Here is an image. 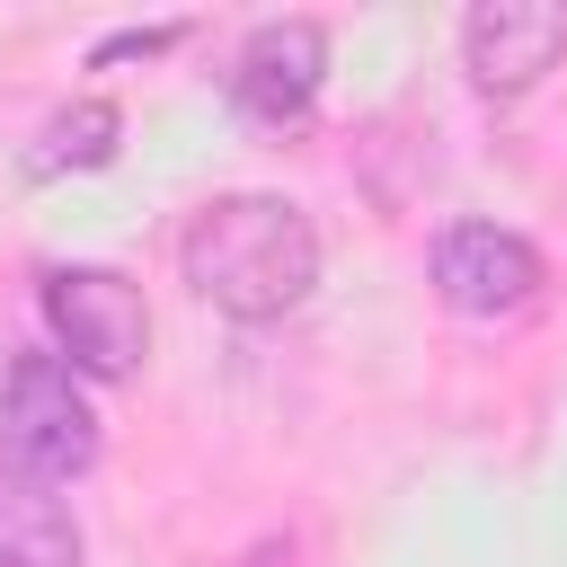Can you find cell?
<instances>
[{"instance_id":"8","label":"cell","mask_w":567,"mask_h":567,"mask_svg":"<svg viewBox=\"0 0 567 567\" xmlns=\"http://www.w3.org/2000/svg\"><path fill=\"white\" fill-rule=\"evenodd\" d=\"M115 142H124V115L106 106V97H71L53 124H44V142L27 151V168L35 177H71V168H106L115 159Z\"/></svg>"},{"instance_id":"2","label":"cell","mask_w":567,"mask_h":567,"mask_svg":"<svg viewBox=\"0 0 567 567\" xmlns=\"http://www.w3.org/2000/svg\"><path fill=\"white\" fill-rule=\"evenodd\" d=\"M44 328L80 381H133L151 354V301L115 266H44Z\"/></svg>"},{"instance_id":"5","label":"cell","mask_w":567,"mask_h":567,"mask_svg":"<svg viewBox=\"0 0 567 567\" xmlns=\"http://www.w3.org/2000/svg\"><path fill=\"white\" fill-rule=\"evenodd\" d=\"M319 89H328V27H319V18H266V27L230 53V106H239L257 133L310 124Z\"/></svg>"},{"instance_id":"4","label":"cell","mask_w":567,"mask_h":567,"mask_svg":"<svg viewBox=\"0 0 567 567\" xmlns=\"http://www.w3.org/2000/svg\"><path fill=\"white\" fill-rule=\"evenodd\" d=\"M434 292H443V310H461V319H478V328H505V319L540 310L549 266H540V248H532L523 230H505V221H452V230L434 239Z\"/></svg>"},{"instance_id":"1","label":"cell","mask_w":567,"mask_h":567,"mask_svg":"<svg viewBox=\"0 0 567 567\" xmlns=\"http://www.w3.org/2000/svg\"><path fill=\"white\" fill-rule=\"evenodd\" d=\"M177 275L195 301H213L221 319H284L310 301L319 284V230L301 204L284 195H213L186 239H177Z\"/></svg>"},{"instance_id":"3","label":"cell","mask_w":567,"mask_h":567,"mask_svg":"<svg viewBox=\"0 0 567 567\" xmlns=\"http://www.w3.org/2000/svg\"><path fill=\"white\" fill-rule=\"evenodd\" d=\"M0 452L27 478H80L97 470V408L62 354H18L0 381Z\"/></svg>"},{"instance_id":"6","label":"cell","mask_w":567,"mask_h":567,"mask_svg":"<svg viewBox=\"0 0 567 567\" xmlns=\"http://www.w3.org/2000/svg\"><path fill=\"white\" fill-rule=\"evenodd\" d=\"M567 62V0H478L461 18V71L478 97H523Z\"/></svg>"},{"instance_id":"9","label":"cell","mask_w":567,"mask_h":567,"mask_svg":"<svg viewBox=\"0 0 567 567\" xmlns=\"http://www.w3.org/2000/svg\"><path fill=\"white\" fill-rule=\"evenodd\" d=\"M177 35H186V27H124V35H97L89 62H97V71H106V62H151V53H168Z\"/></svg>"},{"instance_id":"7","label":"cell","mask_w":567,"mask_h":567,"mask_svg":"<svg viewBox=\"0 0 567 567\" xmlns=\"http://www.w3.org/2000/svg\"><path fill=\"white\" fill-rule=\"evenodd\" d=\"M80 523L53 478L0 470V567H80Z\"/></svg>"}]
</instances>
